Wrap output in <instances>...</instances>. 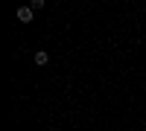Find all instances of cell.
I'll return each mask as SVG.
<instances>
[{"mask_svg": "<svg viewBox=\"0 0 146 131\" xmlns=\"http://www.w3.org/2000/svg\"><path fill=\"white\" fill-rule=\"evenodd\" d=\"M18 18H21L23 23H29V20H32V6H21V9H18Z\"/></svg>", "mask_w": 146, "mask_h": 131, "instance_id": "obj_1", "label": "cell"}, {"mask_svg": "<svg viewBox=\"0 0 146 131\" xmlns=\"http://www.w3.org/2000/svg\"><path fill=\"white\" fill-rule=\"evenodd\" d=\"M47 61H50V55H47L44 50H38V53H35V64H38V67H44Z\"/></svg>", "mask_w": 146, "mask_h": 131, "instance_id": "obj_2", "label": "cell"}]
</instances>
